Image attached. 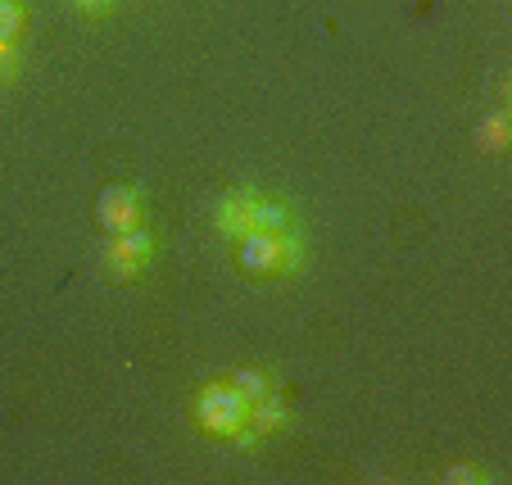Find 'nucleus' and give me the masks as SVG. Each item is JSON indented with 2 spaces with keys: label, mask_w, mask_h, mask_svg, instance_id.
<instances>
[{
  "label": "nucleus",
  "mask_w": 512,
  "mask_h": 485,
  "mask_svg": "<svg viewBox=\"0 0 512 485\" xmlns=\"http://www.w3.org/2000/svg\"><path fill=\"white\" fill-rule=\"evenodd\" d=\"M150 254H155V232L132 227V232L114 236V241H109V277H114V282H132L136 272L150 263Z\"/></svg>",
  "instance_id": "nucleus-2"
},
{
  "label": "nucleus",
  "mask_w": 512,
  "mask_h": 485,
  "mask_svg": "<svg viewBox=\"0 0 512 485\" xmlns=\"http://www.w3.org/2000/svg\"><path fill=\"white\" fill-rule=\"evenodd\" d=\"M445 481L449 485H481L485 472H481V467H472V463H458V467H449V472H445Z\"/></svg>",
  "instance_id": "nucleus-12"
},
{
  "label": "nucleus",
  "mask_w": 512,
  "mask_h": 485,
  "mask_svg": "<svg viewBox=\"0 0 512 485\" xmlns=\"http://www.w3.org/2000/svg\"><path fill=\"white\" fill-rule=\"evenodd\" d=\"M304 268V241L295 232H281V263H277V277H290V272Z\"/></svg>",
  "instance_id": "nucleus-11"
},
{
  "label": "nucleus",
  "mask_w": 512,
  "mask_h": 485,
  "mask_svg": "<svg viewBox=\"0 0 512 485\" xmlns=\"http://www.w3.org/2000/svg\"><path fill=\"white\" fill-rule=\"evenodd\" d=\"M254 209H259V195L254 191H232L218 204V232L241 241L245 232H254Z\"/></svg>",
  "instance_id": "nucleus-5"
},
{
  "label": "nucleus",
  "mask_w": 512,
  "mask_h": 485,
  "mask_svg": "<svg viewBox=\"0 0 512 485\" xmlns=\"http://www.w3.org/2000/svg\"><path fill=\"white\" fill-rule=\"evenodd\" d=\"M281 263V236L272 232H245L241 236V268L254 277H277Z\"/></svg>",
  "instance_id": "nucleus-4"
},
{
  "label": "nucleus",
  "mask_w": 512,
  "mask_h": 485,
  "mask_svg": "<svg viewBox=\"0 0 512 485\" xmlns=\"http://www.w3.org/2000/svg\"><path fill=\"white\" fill-rule=\"evenodd\" d=\"M195 422H200V431H209V436H232L236 427L250 422V404H245V395L232 381H227V386H204L200 399H195Z\"/></svg>",
  "instance_id": "nucleus-1"
},
{
  "label": "nucleus",
  "mask_w": 512,
  "mask_h": 485,
  "mask_svg": "<svg viewBox=\"0 0 512 485\" xmlns=\"http://www.w3.org/2000/svg\"><path fill=\"white\" fill-rule=\"evenodd\" d=\"M250 427L259 431V436H272V431H281V427H286V404H281L277 395L250 404Z\"/></svg>",
  "instance_id": "nucleus-7"
},
{
  "label": "nucleus",
  "mask_w": 512,
  "mask_h": 485,
  "mask_svg": "<svg viewBox=\"0 0 512 485\" xmlns=\"http://www.w3.org/2000/svg\"><path fill=\"white\" fill-rule=\"evenodd\" d=\"M232 386L245 395V404H259V399H268V395H272V381L263 377V372H254V368H241V372H236Z\"/></svg>",
  "instance_id": "nucleus-9"
},
{
  "label": "nucleus",
  "mask_w": 512,
  "mask_h": 485,
  "mask_svg": "<svg viewBox=\"0 0 512 485\" xmlns=\"http://www.w3.org/2000/svg\"><path fill=\"white\" fill-rule=\"evenodd\" d=\"M96 218L109 236H123L132 227H141V195L132 186H105L96 204Z\"/></svg>",
  "instance_id": "nucleus-3"
},
{
  "label": "nucleus",
  "mask_w": 512,
  "mask_h": 485,
  "mask_svg": "<svg viewBox=\"0 0 512 485\" xmlns=\"http://www.w3.org/2000/svg\"><path fill=\"white\" fill-rule=\"evenodd\" d=\"M290 209L286 204H277V200H259V209H254V232H272V236H281V232H290Z\"/></svg>",
  "instance_id": "nucleus-8"
},
{
  "label": "nucleus",
  "mask_w": 512,
  "mask_h": 485,
  "mask_svg": "<svg viewBox=\"0 0 512 485\" xmlns=\"http://www.w3.org/2000/svg\"><path fill=\"white\" fill-rule=\"evenodd\" d=\"M73 10L78 14H109L114 10V0H73Z\"/></svg>",
  "instance_id": "nucleus-13"
},
{
  "label": "nucleus",
  "mask_w": 512,
  "mask_h": 485,
  "mask_svg": "<svg viewBox=\"0 0 512 485\" xmlns=\"http://www.w3.org/2000/svg\"><path fill=\"white\" fill-rule=\"evenodd\" d=\"M23 32V5L19 0H0V46H14Z\"/></svg>",
  "instance_id": "nucleus-10"
},
{
  "label": "nucleus",
  "mask_w": 512,
  "mask_h": 485,
  "mask_svg": "<svg viewBox=\"0 0 512 485\" xmlns=\"http://www.w3.org/2000/svg\"><path fill=\"white\" fill-rule=\"evenodd\" d=\"M476 146H481L485 155H503V150L512 146V123L503 109H490V114L476 123Z\"/></svg>",
  "instance_id": "nucleus-6"
}]
</instances>
